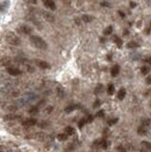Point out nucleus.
Instances as JSON below:
<instances>
[{
    "mask_svg": "<svg viewBox=\"0 0 151 152\" xmlns=\"http://www.w3.org/2000/svg\"><path fill=\"white\" fill-rule=\"evenodd\" d=\"M111 58H112V56H111V55H110V54L108 55V60L110 61V60H111Z\"/></svg>",
    "mask_w": 151,
    "mask_h": 152,
    "instance_id": "c03bdc74",
    "label": "nucleus"
},
{
    "mask_svg": "<svg viewBox=\"0 0 151 152\" xmlns=\"http://www.w3.org/2000/svg\"><path fill=\"white\" fill-rule=\"evenodd\" d=\"M16 30H18L20 33H22V34H26V35H30V34H31V32H32V29L30 28V26L25 25V24L20 25Z\"/></svg>",
    "mask_w": 151,
    "mask_h": 152,
    "instance_id": "7ed1b4c3",
    "label": "nucleus"
},
{
    "mask_svg": "<svg viewBox=\"0 0 151 152\" xmlns=\"http://www.w3.org/2000/svg\"><path fill=\"white\" fill-rule=\"evenodd\" d=\"M57 95L59 96L60 98H63L64 97V89L61 87H57Z\"/></svg>",
    "mask_w": 151,
    "mask_h": 152,
    "instance_id": "4be33fe9",
    "label": "nucleus"
},
{
    "mask_svg": "<svg viewBox=\"0 0 151 152\" xmlns=\"http://www.w3.org/2000/svg\"><path fill=\"white\" fill-rule=\"evenodd\" d=\"M114 41L116 42L117 44V46H118V48H121L122 45H123V41H122V39L120 38H118L117 36H114Z\"/></svg>",
    "mask_w": 151,
    "mask_h": 152,
    "instance_id": "a878e982",
    "label": "nucleus"
},
{
    "mask_svg": "<svg viewBox=\"0 0 151 152\" xmlns=\"http://www.w3.org/2000/svg\"><path fill=\"white\" fill-rule=\"evenodd\" d=\"M43 14H44V17L47 19L48 21H49V22H53V21H54V17H53V15H52L51 13L43 12Z\"/></svg>",
    "mask_w": 151,
    "mask_h": 152,
    "instance_id": "ddd939ff",
    "label": "nucleus"
},
{
    "mask_svg": "<svg viewBox=\"0 0 151 152\" xmlns=\"http://www.w3.org/2000/svg\"><path fill=\"white\" fill-rule=\"evenodd\" d=\"M44 6L46 7L48 10H51V11H55L56 10V5L52 0H42Z\"/></svg>",
    "mask_w": 151,
    "mask_h": 152,
    "instance_id": "0eeeda50",
    "label": "nucleus"
},
{
    "mask_svg": "<svg viewBox=\"0 0 151 152\" xmlns=\"http://www.w3.org/2000/svg\"><path fill=\"white\" fill-rule=\"evenodd\" d=\"M48 126V124L47 123V122H41V123H39V124H38V127H39V128H47Z\"/></svg>",
    "mask_w": 151,
    "mask_h": 152,
    "instance_id": "7c9ffc66",
    "label": "nucleus"
},
{
    "mask_svg": "<svg viewBox=\"0 0 151 152\" xmlns=\"http://www.w3.org/2000/svg\"><path fill=\"white\" fill-rule=\"evenodd\" d=\"M10 1L9 0H1L0 1V12H5L10 7Z\"/></svg>",
    "mask_w": 151,
    "mask_h": 152,
    "instance_id": "6e6552de",
    "label": "nucleus"
},
{
    "mask_svg": "<svg viewBox=\"0 0 151 152\" xmlns=\"http://www.w3.org/2000/svg\"><path fill=\"white\" fill-rule=\"evenodd\" d=\"M76 108H77V106H68L65 109V111L66 113H70V112H72L73 110L76 109Z\"/></svg>",
    "mask_w": 151,
    "mask_h": 152,
    "instance_id": "aec40b11",
    "label": "nucleus"
},
{
    "mask_svg": "<svg viewBox=\"0 0 151 152\" xmlns=\"http://www.w3.org/2000/svg\"><path fill=\"white\" fill-rule=\"evenodd\" d=\"M102 90H103V85L99 84V85L96 87V88H95L94 92H95V94H99V93H101V92H102Z\"/></svg>",
    "mask_w": 151,
    "mask_h": 152,
    "instance_id": "b1692460",
    "label": "nucleus"
},
{
    "mask_svg": "<svg viewBox=\"0 0 151 152\" xmlns=\"http://www.w3.org/2000/svg\"><path fill=\"white\" fill-rule=\"evenodd\" d=\"M146 62H147V63H149V64L151 65V57H150V58H148V59L146 60Z\"/></svg>",
    "mask_w": 151,
    "mask_h": 152,
    "instance_id": "a18cd8bd",
    "label": "nucleus"
},
{
    "mask_svg": "<svg viewBox=\"0 0 151 152\" xmlns=\"http://www.w3.org/2000/svg\"><path fill=\"white\" fill-rule=\"evenodd\" d=\"M114 91H115V87L112 84H109L108 87V93L109 95H113L114 94Z\"/></svg>",
    "mask_w": 151,
    "mask_h": 152,
    "instance_id": "a211bd4d",
    "label": "nucleus"
},
{
    "mask_svg": "<svg viewBox=\"0 0 151 152\" xmlns=\"http://www.w3.org/2000/svg\"><path fill=\"white\" fill-rule=\"evenodd\" d=\"M93 119H94V117H93L92 115H87V117L86 118V123H91V122L93 121Z\"/></svg>",
    "mask_w": 151,
    "mask_h": 152,
    "instance_id": "72a5a7b5",
    "label": "nucleus"
},
{
    "mask_svg": "<svg viewBox=\"0 0 151 152\" xmlns=\"http://www.w3.org/2000/svg\"><path fill=\"white\" fill-rule=\"evenodd\" d=\"M21 117L19 115H15V114H12V113H10V114H7L3 117V120L4 121H7V122H10V121H15V120H18L20 119Z\"/></svg>",
    "mask_w": 151,
    "mask_h": 152,
    "instance_id": "1a4fd4ad",
    "label": "nucleus"
},
{
    "mask_svg": "<svg viewBox=\"0 0 151 152\" xmlns=\"http://www.w3.org/2000/svg\"><path fill=\"white\" fill-rule=\"evenodd\" d=\"M30 44L38 49H48V44L43 39L42 37L38 35H31L30 37Z\"/></svg>",
    "mask_w": 151,
    "mask_h": 152,
    "instance_id": "f257e3e1",
    "label": "nucleus"
},
{
    "mask_svg": "<svg viewBox=\"0 0 151 152\" xmlns=\"http://www.w3.org/2000/svg\"><path fill=\"white\" fill-rule=\"evenodd\" d=\"M24 1L28 4H30V5H35L37 3V0H24Z\"/></svg>",
    "mask_w": 151,
    "mask_h": 152,
    "instance_id": "473e14b6",
    "label": "nucleus"
},
{
    "mask_svg": "<svg viewBox=\"0 0 151 152\" xmlns=\"http://www.w3.org/2000/svg\"><path fill=\"white\" fill-rule=\"evenodd\" d=\"M126 94H127L126 89H125V88H121V89L119 90V92H118V99H119V100H124Z\"/></svg>",
    "mask_w": 151,
    "mask_h": 152,
    "instance_id": "2eb2a0df",
    "label": "nucleus"
},
{
    "mask_svg": "<svg viewBox=\"0 0 151 152\" xmlns=\"http://www.w3.org/2000/svg\"><path fill=\"white\" fill-rule=\"evenodd\" d=\"M52 109H53V108H52V107H48V108H47V109H46V113H50V112L52 111Z\"/></svg>",
    "mask_w": 151,
    "mask_h": 152,
    "instance_id": "4c0bfd02",
    "label": "nucleus"
},
{
    "mask_svg": "<svg viewBox=\"0 0 151 152\" xmlns=\"http://www.w3.org/2000/svg\"><path fill=\"white\" fill-rule=\"evenodd\" d=\"M150 27H151V22H150Z\"/></svg>",
    "mask_w": 151,
    "mask_h": 152,
    "instance_id": "de8ad7c7",
    "label": "nucleus"
},
{
    "mask_svg": "<svg viewBox=\"0 0 151 152\" xmlns=\"http://www.w3.org/2000/svg\"><path fill=\"white\" fill-rule=\"evenodd\" d=\"M65 133L67 135V136H71L73 134L75 133V129L72 128V127H70V126H68V127H66L65 128Z\"/></svg>",
    "mask_w": 151,
    "mask_h": 152,
    "instance_id": "f8f14e48",
    "label": "nucleus"
},
{
    "mask_svg": "<svg viewBox=\"0 0 151 152\" xmlns=\"http://www.w3.org/2000/svg\"><path fill=\"white\" fill-rule=\"evenodd\" d=\"M37 124L36 119L34 118H29V119H26L25 121L22 122V125L24 126L25 128H31L33 126H35Z\"/></svg>",
    "mask_w": 151,
    "mask_h": 152,
    "instance_id": "423d86ee",
    "label": "nucleus"
},
{
    "mask_svg": "<svg viewBox=\"0 0 151 152\" xmlns=\"http://www.w3.org/2000/svg\"><path fill=\"white\" fill-rule=\"evenodd\" d=\"M86 124V118H83V119H81L80 122L78 123V128H82L84 126H85Z\"/></svg>",
    "mask_w": 151,
    "mask_h": 152,
    "instance_id": "bb28decb",
    "label": "nucleus"
},
{
    "mask_svg": "<svg viewBox=\"0 0 151 152\" xmlns=\"http://www.w3.org/2000/svg\"><path fill=\"white\" fill-rule=\"evenodd\" d=\"M111 32H112V27L111 26H108L106 30H104V34L105 35H109V34H111Z\"/></svg>",
    "mask_w": 151,
    "mask_h": 152,
    "instance_id": "393cba45",
    "label": "nucleus"
},
{
    "mask_svg": "<svg viewBox=\"0 0 151 152\" xmlns=\"http://www.w3.org/2000/svg\"><path fill=\"white\" fill-rule=\"evenodd\" d=\"M138 47H139V45L136 42H134V41L127 43V48L128 49H134V48H138Z\"/></svg>",
    "mask_w": 151,
    "mask_h": 152,
    "instance_id": "412c9836",
    "label": "nucleus"
},
{
    "mask_svg": "<svg viewBox=\"0 0 151 152\" xmlns=\"http://www.w3.org/2000/svg\"><path fill=\"white\" fill-rule=\"evenodd\" d=\"M119 70H120V67L118 66V65H114L113 67H111V70H110V72H111V75L115 77V76H117L118 74H119Z\"/></svg>",
    "mask_w": 151,
    "mask_h": 152,
    "instance_id": "9b49d317",
    "label": "nucleus"
},
{
    "mask_svg": "<svg viewBox=\"0 0 151 152\" xmlns=\"http://www.w3.org/2000/svg\"><path fill=\"white\" fill-rule=\"evenodd\" d=\"M118 150H120L121 152H126L125 148H124V147H122V146H119V147H118Z\"/></svg>",
    "mask_w": 151,
    "mask_h": 152,
    "instance_id": "79ce46f5",
    "label": "nucleus"
},
{
    "mask_svg": "<svg viewBox=\"0 0 151 152\" xmlns=\"http://www.w3.org/2000/svg\"><path fill=\"white\" fill-rule=\"evenodd\" d=\"M145 133H146V129L144 128V126H142V127H140L138 128V134H140V135H145Z\"/></svg>",
    "mask_w": 151,
    "mask_h": 152,
    "instance_id": "cd10ccee",
    "label": "nucleus"
},
{
    "mask_svg": "<svg viewBox=\"0 0 151 152\" xmlns=\"http://www.w3.org/2000/svg\"><path fill=\"white\" fill-rule=\"evenodd\" d=\"M57 139L58 141H61V142H63V141H66L67 139V135L66 133H60L57 135Z\"/></svg>",
    "mask_w": 151,
    "mask_h": 152,
    "instance_id": "f3484780",
    "label": "nucleus"
},
{
    "mask_svg": "<svg viewBox=\"0 0 151 152\" xmlns=\"http://www.w3.org/2000/svg\"><path fill=\"white\" fill-rule=\"evenodd\" d=\"M108 142H107L106 139L101 140V146H102V148H104V149H107V148H108Z\"/></svg>",
    "mask_w": 151,
    "mask_h": 152,
    "instance_id": "c85d7f7f",
    "label": "nucleus"
},
{
    "mask_svg": "<svg viewBox=\"0 0 151 152\" xmlns=\"http://www.w3.org/2000/svg\"><path fill=\"white\" fill-rule=\"evenodd\" d=\"M141 145L144 146L146 150L151 151V143H149V142H146V141H142Z\"/></svg>",
    "mask_w": 151,
    "mask_h": 152,
    "instance_id": "dca6fc26",
    "label": "nucleus"
},
{
    "mask_svg": "<svg viewBox=\"0 0 151 152\" xmlns=\"http://www.w3.org/2000/svg\"><path fill=\"white\" fill-rule=\"evenodd\" d=\"M100 100H96L95 101V103L93 104V108H97V107H99L100 106Z\"/></svg>",
    "mask_w": 151,
    "mask_h": 152,
    "instance_id": "e433bc0d",
    "label": "nucleus"
},
{
    "mask_svg": "<svg viewBox=\"0 0 151 152\" xmlns=\"http://www.w3.org/2000/svg\"><path fill=\"white\" fill-rule=\"evenodd\" d=\"M101 6H104V7H109V4H108V3H107V2H103V3H101Z\"/></svg>",
    "mask_w": 151,
    "mask_h": 152,
    "instance_id": "a19ab883",
    "label": "nucleus"
},
{
    "mask_svg": "<svg viewBox=\"0 0 151 152\" xmlns=\"http://www.w3.org/2000/svg\"><path fill=\"white\" fill-rule=\"evenodd\" d=\"M38 111H39V109L37 107H31L29 110V113L30 114H36V113H38Z\"/></svg>",
    "mask_w": 151,
    "mask_h": 152,
    "instance_id": "5701e85b",
    "label": "nucleus"
},
{
    "mask_svg": "<svg viewBox=\"0 0 151 152\" xmlns=\"http://www.w3.org/2000/svg\"><path fill=\"white\" fill-rule=\"evenodd\" d=\"M145 82H146V84H148V85H151V75H149V76L146 78Z\"/></svg>",
    "mask_w": 151,
    "mask_h": 152,
    "instance_id": "58836bf2",
    "label": "nucleus"
},
{
    "mask_svg": "<svg viewBox=\"0 0 151 152\" xmlns=\"http://www.w3.org/2000/svg\"><path fill=\"white\" fill-rule=\"evenodd\" d=\"M149 70H150V68H149V67H147V66H144V67H142V68H141V72H142V74H144V75L148 74Z\"/></svg>",
    "mask_w": 151,
    "mask_h": 152,
    "instance_id": "6ab92c4d",
    "label": "nucleus"
},
{
    "mask_svg": "<svg viewBox=\"0 0 151 152\" xmlns=\"http://www.w3.org/2000/svg\"><path fill=\"white\" fill-rule=\"evenodd\" d=\"M130 7H131L132 9H134V7H136V4L133 3V2H130Z\"/></svg>",
    "mask_w": 151,
    "mask_h": 152,
    "instance_id": "37998d69",
    "label": "nucleus"
},
{
    "mask_svg": "<svg viewBox=\"0 0 151 152\" xmlns=\"http://www.w3.org/2000/svg\"><path fill=\"white\" fill-rule=\"evenodd\" d=\"M1 65L5 66V67H11V64H12V59L9 58V57H3L1 60H0Z\"/></svg>",
    "mask_w": 151,
    "mask_h": 152,
    "instance_id": "9d476101",
    "label": "nucleus"
},
{
    "mask_svg": "<svg viewBox=\"0 0 151 152\" xmlns=\"http://www.w3.org/2000/svg\"><path fill=\"white\" fill-rule=\"evenodd\" d=\"M127 34H128V31H127V30H125V31H124V35H127Z\"/></svg>",
    "mask_w": 151,
    "mask_h": 152,
    "instance_id": "49530a36",
    "label": "nucleus"
},
{
    "mask_svg": "<svg viewBox=\"0 0 151 152\" xmlns=\"http://www.w3.org/2000/svg\"><path fill=\"white\" fill-rule=\"evenodd\" d=\"M34 62H35L37 67H39L40 68H42V69H49L51 67V66L48 64L47 61L41 60V59H35Z\"/></svg>",
    "mask_w": 151,
    "mask_h": 152,
    "instance_id": "39448f33",
    "label": "nucleus"
},
{
    "mask_svg": "<svg viewBox=\"0 0 151 152\" xmlns=\"http://www.w3.org/2000/svg\"><path fill=\"white\" fill-rule=\"evenodd\" d=\"M82 20L85 22V23H89L93 20V17L91 15H88V14H84L82 16Z\"/></svg>",
    "mask_w": 151,
    "mask_h": 152,
    "instance_id": "4468645a",
    "label": "nucleus"
},
{
    "mask_svg": "<svg viewBox=\"0 0 151 152\" xmlns=\"http://www.w3.org/2000/svg\"><path fill=\"white\" fill-rule=\"evenodd\" d=\"M118 121H119V119H118V118H115V119H112V120H109L108 125L109 126H113V125H115V124H116Z\"/></svg>",
    "mask_w": 151,
    "mask_h": 152,
    "instance_id": "2f4dec72",
    "label": "nucleus"
},
{
    "mask_svg": "<svg viewBox=\"0 0 151 152\" xmlns=\"http://www.w3.org/2000/svg\"><path fill=\"white\" fill-rule=\"evenodd\" d=\"M118 13L120 14V16H121V17H123V18L126 16V14H125V13H124L123 12H121V11H119V12H118Z\"/></svg>",
    "mask_w": 151,
    "mask_h": 152,
    "instance_id": "ea45409f",
    "label": "nucleus"
},
{
    "mask_svg": "<svg viewBox=\"0 0 151 152\" xmlns=\"http://www.w3.org/2000/svg\"><path fill=\"white\" fill-rule=\"evenodd\" d=\"M7 72L9 73L10 75H12V76H18V75H21V74H22V70L19 69L18 67L11 66V67H7Z\"/></svg>",
    "mask_w": 151,
    "mask_h": 152,
    "instance_id": "20e7f679",
    "label": "nucleus"
},
{
    "mask_svg": "<svg viewBox=\"0 0 151 152\" xmlns=\"http://www.w3.org/2000/svg\"><path fill=\"white\" fill-rule=\"evenodd\" d=\"M8 109L11 110V111H15V110H17L18 109L16 108V107H13V106H11V107H9L8 108Z\"/></svg>",
    "mask_w": 151,
    "mask_h": 152,
    "instance_id": "c9c22d12",
    "label": "nucleus"
},
{
    "mask_svg": "<svg viewBox=\"0 0 151 152\" xmlns=\"http://www.w3.org/2000/svg\"><path fill=\"white\" fill-rule=\"evenodd\" d=\"M5 39H6L7 43H9L10 45L12 46H19L21 44V40L14 32L12 31H8L5 35Z\"/></svg>",
    "mask_w": 151,
    "mask_h": 152,
    "instance_id": "f03ea898",
    "label": "nucleus"
},
{
    "mask_svg": "<svg viewBox=\"0 0 151 152\" xmlns=\"http://www.w3.org/2000/svg\"><path fill=\"white\" fill-rule=\"evenodd\" d=\"M104 114H105L104 110H100V111H98V112L96 113V116H97V117H103Z\"/></svg>",
    "mask_w": 151,
    "mask_h": 152,
    "instance_id": "f704fd0d",
    "label": "nucleus"
},
{
    "mask_svg": "<svg viewBox=\"0 0 151 152\" xmlns=\"http://www.w3.org/2000/svg\"><path fill=\"white\" fill-rule=\"evenodd\" d=\"M73 150H74V147L72 146V145H68L67 147L63 152H72Z\"/></svg>",
    "mask_w": 151,
    "mask_h": 152,
    "instance_id": "c756f323",
    "label": "nucleus"
}]
</instances>
